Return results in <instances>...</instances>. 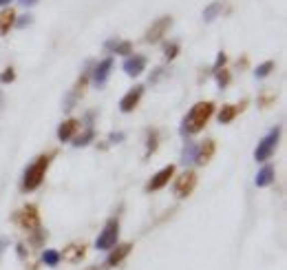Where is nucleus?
Returning a JSON list of instances; mask_svg holds the SVG:
<instances>
[{
	"mask_svg": "<svg viewBox=\"0 0 287 270\" xmlns=\"http://www.w3.org/2000/svg\"><path fill=\"white\" fill-rule=\"evenodd\" d=\"M212 113H214V104H212V102H197V104L188 111L186 118H183L179 133H181L183 137L199 133V131L208 124V120L212 118Z\"/></svg>",
	"mask_w": 287,
	"mask_h": 270,
	"instance_id": "1",
	"label": "nucleus"
},
{
	"mask_svg": "<svg viewBox=\"0 0 287 270\" xmlns=\"http://www.w3.org/2000/svg\"><path fill=\"white\" fill-rule=\"evenodd\" d=\"M51 157H53V155H40V157H35L31 164L27 166V171H24V177H22V191H24V193L35 191V188L42 184L44 173H47L49 164H51Z\"/></svg>",
	"mask_w": 287,
	"mask_h": 270,
	"instance_id": "2",
	"label": "nucleus"
},
{
	"mask_svg": "<svg viewBox=\"0 0 287 270\" xmlns=\"http://www.w3.org/2000/svg\"><path fill=\"white\" fill-rule=\"evenodd\" d=\"M281 133H283V129H281V126H274V129L259 142V146H256V151H254L256 162H268L270 157L274 155L276 146H279V140H281Z\"/></svg>",
	"mask_w": 287,
	"mask_h": 270,
	"instance_id": "3",
	"label": "nucleus"
},
{
	"mask_svg": "<svg viewBox=\"0 0 287 270\" xmlns=\"http://www.w3.org/2000/svg\"><path fill=\"white\" fill-rule=\"evenodd\" d=\"M117 237H120V222L109 220L106 226L100 231V237L95 239V248L97 251H111L117 244Z\"/></svg>",
	"mask_w": 287,
	"mask_h": 270,
	"instance_id": "4",
	"label": "nucleus"
},
{
	"mask_svg": "<svg viewBox=\"0 0 287 270\" xmlns=\"http://www.w3.org/2000/svg\"><path fill=\"white\" fill-rule=\"evenodd\" d=\"M194 186H197V173L183 171L181 175L175 180V184H172V193H175L177 200H186V197L194 191Z\"/></svg>",
	"mask_w": 287,
	"mask_h": 270,
	"instance_id": "5",
	"label": "nucleus"
},
{
	"mask_svg": "<svg viewBox=\"0 0 287 270\" xmlns=\"http://www.w3.org/2000/svg\"><path fill=\"white\" fill-rule=\"evenodd\" d=\"M13 220L20 228H24V231H35V228L40 226V215H38V208L33 206V204H27V206H22L20 211L13 215Z\"/></svg>",
	"mask_w": 287,
	"mask_h": 270,
	"instance_id": "6",
	"label": "nucleus"
},
{
	"mask_svg": "<svg viewBox=\"0 0 287 270\" xmlns=\"http://www.w3.org/2000/svg\"><path fill=\"white\" fill-rule=\"evenodd\" d=\"M170 24H172V18L170 16H161L159 20H155V24L148 29L146 35H144V42H148V44L159 42V40L163 38V33L170 29Z\"/></svg>",
	"mask_w": 287,
	"mask_h": 270,
	"instance_id": "7",
	"label": "nucleus"
},
{
	"mask_svg": "<svg viewBox=\"0 0 287 270\" xmlns=\"http://www.w3.org/2000/svg\"><path fill=\"white\" fill-rule=\"evenodd\" d=\"M172 175H175V166H172V164L163 166V169H161L159 173H155V175H152L150 180H148V184H146V193L159 191V188H163L166 184H170Z\"/></svg>",
	"mask_w": 287,
	"mask_h": 270,
	"instance_id": "8",
	"label": "nucleus"
},
{
	"mask_svg": "<svg viewBox=\"0 0 287 270\" xmlns=\"http://www.w3.org/2000/svg\"><path fill=\"white\" fill-rule=\"evenodd\" d=\"M111 71H113V58H111V55H109V58H104V60H100V62L95 64L91 80H93V84L97 86V89H102V86L106 84V80H109Z\"/></svg>",
	"mask_w": 287,
	"mask_h": 270,
	"instance_id": "9",
	"label": "nucleus"
},
{
	"mask_svg": "<svg viewBox=\"0 0 287 270\" xmlns=\"http://www.w3.org/2000/svg\"><path fill=\"white\" fill-rule=\"evenodd\" d=\"M142 95H144V84H135L133 89H128L126 95H124V98H122V102H120V111H124V113H131V111L135 109L137 104H140Z\"/></svg>",
	"mask_w": 287,
	"mask_h": 270,
	"instance_id": "10",
	"label": "nucleus"
},
{
	"mask_svg": "<svg viewBox=\"0 0 287 270\" xmlns=\"http://www.w3.org/2000/svg\"><path fill=\"white\" fill-rule=\"evenodd\" d=\"M133 251V244L126 242V244H115V246L111 248V255L106 257V266L109 268H115L117 264H122L126 259V255Z\"/></svg>",
	"mask_w": 287,
	"mask_h": 270,
	"instance_id": "11",
	"label": "nucleus"
},
{
	"mask_svg": "<svg viewBox=\"0 0 287 270\" xmlns=\"http://www.w3.org/2000/svg\"><path fill=\"white\" fill-rule=\"evenodd\" d=\"M146 55L137 53V55H128V60H124V73L131 75V78H137V75L142 73L144 69H146Z\"/></svg>",
	"mask_w": 287,
	"mask_h": 270,
	"instance_id": "12",
	"label": "nucleus"
},
{
	"mask_svg": "<svg viewBox=\"0 0 287 270\" xmlns=\"http://www.w3.org/2000/svg\"><path fill=\"white\" fill-rule=\"evenodd\" d=\"M214 140H206L201 144H197V153H194V164L197 166H206L214 155Z\"/></svg>",
	"mask_w": 287,
	"mask_h": 270,
	"instance_id": "13",
	"label": "nucleus"
},
{
	"mask_svg": "<svg viewBox=\"0 0 287 270\" xmlns=\"http://www.w3.org/2000/svg\"><path fill=\"white\" fill-rule=\"evenodd\" d=\"M78 131H80V120H75V118L64 120L62 124L58 126V140L60 142H71Z\"/></svg>",
	"mask_w": 287,
	"mask_h": 270,
	"instance_id": "14",
	"label": "nucleus"
},
{
	"mask_svg": "<svg viewBox=\"0 0 287 270\" xmlns=\"http://www.w3.org/2000/svg\"><path fill=\"white\" fill-rule=\"evenodd\" d=\"M245 106H248V102H245V100L241 102L239 106H234V104H225L223 109L219 111V115H217V118H219V122H221V124H230V122H232L234 118H237V115H239L241 111L245 109Z\"/></svg>",
	"mask_w": 287,
	"mask_h": 270,
	"instance_id": "15",
	"label": "nucleus"
},
{
	"mask_svg": "<svg viewBox=\"0 0 287 270\" xmlns=\"http://www.w3.org/2000/svg\"><path fill=\"white\" fill-rule=\"evenodd\" d=\"M274 177H276V171H274V166L272 164H263L259 169V173H256V186L259 188H265V186H270V184H274Z\"/></svg>",
	"mask_w": 287,
	"mask_h": 270,
	"instance_id": "16",
	"label": "nucleus"
},
{
	"mask_svg": "<svg viewBox=\"0 0 287 270\" xmlns=\"http://www.w3.org/2000/svg\"><path fill=\"white\" fill-rule=\"evenodd\" d=\"M84 253H86V246H84V244H80V242H73V244H69V246L64 248L62 257L66 259V262L75 264V262H80V259L84 257Z\"/></svg>",
	"mask_w": 287,
	"mask_h": 270,
	"instance_id": "17",
	"label": "nucleus"
},
{
	"mask_svg": "<svg viewBox=\"0 0 287 270\" xmlns=\"http://www.w3.org/2000/svg\"><path fill=\"white\" fill-rule=\"evenodd\" d=\"M16 11L13 9H4L2 13H0V35H7L9 31H11L13 22H16Z\"/></svg>",
	"mask_w": 287,
	"mask_h": 270,
	"instance_id": "18",
	"label": "nucleus"
},
{
	"mask_svg": "<svg viewBox=\"0 0 287 270\" xmlns=\"http://www.w3.org/2000/svg\"><path fill=\"white\" fill-rule=\"evenodd\" d=\"M95 140V129L93 126H89V129H84L82 133H78L71 140V144L75 146V149H82V146H86V144H91V142Z\"/></svg>",
	"mask_w": 287,
	"mask_h": 270,
	"instance_id": "19",
	"label": "nucleus"
},
{
	"mask_svg": "<svg viewBox=\"0 0 287 270\" xmlns=\"http://www.w3.org/2000/svg\"><path fill=\"white\" fill-rule=\"evenodd\" d=\"M194 153H197V144L194 142H186V146H183L181 151V164L183 166H190L194 162Z\"/></svg>",
	"mask_w": 287,
	"mask_h": 270,
	"instance_id": "20",
	"label": "nucleus"
},
{
	"mask_svg": "<svg viewBox=\"0 0 287 270\" xmlns=\"http://www.w3.org/2000/svg\"><path fill=\"white\" fill-rule=\"evenodd\" d=\"M60 259H62V255L58 251H53V248H47V251L42 253V264H47L49 268H55L60 264Z\"/></svg>",
	"mask_w": 287,
	"mask_h": 270,
	"instance_id": "21",
	"label": "nucleus"
},
{
	"mask_svg": "<svg viewBox=\"0 0 287 270\" xmlns=\"http://www.w3.org/2000/svg\"><path fill=\"white\" fill-rule=\"evenodd\" d=\"M157 144H159V135H157V131H155V129L148 131V140H146V160L157 151Z\"/></svg>",
	"mask_w": 287,
	"mask_h": 270,
	"instance_id": "22",
	"label": "nucleus"
},
{
	"mask_svg": "<svg viewBox=\"0 0 287 270\" xmlns=\"http://www.w3.org/2000/svg\"><path fill=\"white\" fill-rule=\"evenodd\" d=\"M274 67H276V64H274V60H265L263 64H259V67L254 69V75H256V78H259V80H263V78H268V75L272 73V71H274Z\"/></svg>",
	"mask_w": 287,
	"mask_h": 270,
	"instance_id": "23",
	"label": "nucleus"
},
{
	"mask_svg": "<svg viewBox=\"0 0 287 270\" xmlns=\"http://www.w3.org/2000/svg\"><path fill=\"white\" fill-rule=\"evenodd\" d=\"M219 13H221V2H212L203 9V20H206V22H212Z\"/></svg>",
	"mask_w": 287,
	"mask_h": 270,
	"instance_id": "24",
	"label": "nucleus"
},
{
	"mask_svg": "<svg viewBox=\"0 0 287 270\" xmlns=\"http://www.w3.org/2000/svg\"><path fill=\"white\" fill-rule=\"evenodd\" d=\"M113 53L128 58V55L133 53V42H128V40H124V42H115V44H113Z\"/></svg>",
	"mask_w": 287,
	"mask_h": 270,
	"instance_id": "25",
	"label": "nucleus"
},
{
	"mask_svg": "<svg viewBox=\"0 0 287 270\" xmlns=\"http://www.w3.org/2000/svg\"><path fill=\"white\" fill-rule=\"evenodd\" d=\"M214 75H217V84H219V89H225V86L230 84V73H228L225 69H219Z\"/></svg>",
	"mask_w": 287,
	"mask_h": 270,
	"instance_id": "26",
	"label": "nucleus"
},
{
	"mask_svg": "<svg viewBox=\"0 0 287 270\" xmlns=\"http://www.w3.org/2000/svg\"><path fill=\"white\" fill-rule=\"evenodd\" d=\"M163 53H166V60L170 62V60H175L179 55V44L172 42V44H166V49H163Z\"/></svg>",
	"mask_w": 287,
	"mask_h": 270,
	"instance_id": "27",
	"label": "nucleus"
},
{
	"mask_svg": "<svg viewBox=\"0 0 287 270\" xmlns=\"http://www.w3.org/2000/svg\"><path fill=\"white\" fill-rule=\"evenodd\" d=\"M13 80H16V71H13L11 67H7L2 73H0V82L2 84H9V82H13Z\"/></svg>",
	"mask_w": 287,
	"mask_h": 270,
	"instance_id": "28",
	"label": "nucleus"
},
{
	"mask_svg": "<svg viewBox=\"0 0 287 270\" xmlns=\"http://www.w3.org/2000/svg\"><path fill=\"white\" fill-rule=\"evenodd\" d=\"M31 22H33V16H31V13H24V16L16 18V22H13V27L24 29V27H29V24H31Z\"/></svg>",
	"mask_w": 287,
	"mask_h": 270,
	"instance_id": "29",
	"label": "nucleus"
},
{
	"mask_svg": "<svg viewBox=\"0 0 287 270\" xmlns=\"http://www.w3.org/2000/svg\"><path fill=\"white\" fill-rule=\"evenodd\" d=\"M44 235H47V233H44L42 228L38 226V228L33 231V237H31V242H29V244H31V246H40V244L44 242Z\"/></svg>",
	"mask_w": 287,
	"mask_h": 270,
	"instance_id": "30",
	"label": "nucleus"
},
{
	"mask_svg": "<svg viewBox=\"0 0 287 270\" xmlns=\"http://www.w3.org/2000/svg\"><path fill=\"white\" fill-rule=\"evenodd\" d=\"M225 62H228V55H225V51H219V53H217V62H214V67H212L214 73H217L219 69H223Z\"/></svg>",
	"mask_w": 287,
	"mask_h": 270,
	"instance_id": "31",
	"label": "nucleus"
},
{
	"mask_svg": "<svg viewBox=\"0 0 287 270\" xmlns=\"http://www.w3.org/2000/svg\"><path fill=\"white\" fill-rule=\"evenodd\" d=\"M274 100H276V95H272V93H263V98L259 100V106H270Z\"/></svg>",
	"mask_w": 287,
	"mask_h": 270,
	"instance_id": "32",
	"label": "nucleus"
},
{
	"mask_svg": "<svg viewBox=\"0 0 287 270\" xmlns=\"http://www.w3.org/2000/svg\"><path fill=\"white\" fill-rule=\"evenodd\" d=\"M124 137H126L124 133H111L109 140H111V142H124Z\"/></svg>",
	"mask_w": 287,
	"mask_h": 270,
	"instance_id": "33",
	"label": "nucleus"
},
{
	"mask_svg": "<svg viewBox=\"0 0 287 270\" xmlns=\"http://www.w3.org/2000/svg\"><path fill=\"white\" fill-rule=\"evenodd\" d=\"M159 75H163V69H155L150 73V82H157V80H159Z\"/></svg>",
	"mask_w": 287,
	"mask_h": 270,
	"instance_id": "34",
	"label": "nucleus"
},
{
	"mask_svg": "<svg viewBox=\"0 0 287 270\" xmlns=\"http://www.w3.org/2000/svg\"><path fill=\"white\" fill-rule=\"evenodd\" d=\"M18 2H20V7H33L38 0H18Z\"/></svg>",
	"mask_w": 287,
	"mask_h": 270,
	"instance_id": "35",
	"label": "nucleus"
},
{
	"mask_svg": "<svg viewBox=\"0 0 287 270\" xmlns=\"http://www.w3.org/2000/svg\"><path fill=\"white\" fill-rule=\"evenodd\" d=\"M16 251H18L20 257H27V251H24V246H22V244H18V246H16Z\"/></svg>",
	"mask_w": 287,
	"mask_h": 270,
	"instance_id": "36",
	"label": "nucleus"
},
{
	"mask_svg": "<svg viewBox=\"0 0 287 270\" xmlns=\"http://www.w3.org/2000/svg\"><path fill=\"white\" fill-rule=\"evenodd\" d=\"M7 4H11V0H0V7H7Z\"/></svg>",
	"mask_w": 287,
	"mask_h": 270,
	"instance_id": "37",
	"label": "nucleus"
},
{
	"mask_svg": "<svg viewBox=\"0 0 287 270\" xmlns=\"http://www.w3.org/2000/svg\"><path fill=\"white\" fill-rule=\"evenodd\" d=\"M86 270H100V268H97V266H89V268H86Z\"/></svg>",
	"mask_w": 287,
	"mask_h": 270,
	"instance_id": "38",
	"label": "nucleus"
},
{
	"mask_svg": "<svg viewBox=\"0 0 287 270\" xmlns=\"http://www.w3.org/2000/svg\"><path fill=\"white\" fill-rule=\"evenodd\" d=\"M0 95H2V93H0Z\"/></svg>",
	"mask_w": 287,
	"mask_h": 270,
	"instance_id": "39",
	"label": "nucleus"
}]
</instances>
